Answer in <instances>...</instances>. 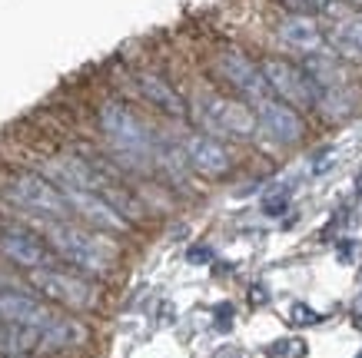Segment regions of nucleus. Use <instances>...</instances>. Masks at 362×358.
<instances>
[{"label":"nucleus","mask_w":362,"mask_h":358,"mask_svg":"<svg viewBox=\"0 0 362 358\" xmlns=\"http://www.w3.org/2000/svg\"><path fill=\"white\" fill-rule=\"evenodd\" d=\"M47 242L54 246L60 256H64L70 265L90 272V275H103L110 272L113 265V246L97 232H87V229H74L66 222H47L44 226Z\"/></svg>","instance_id":"obj_1"},{"label":"nucleus","mask_w":362,"mask_h":358,"mask_svg":"<svg viewBox=\"0 0 362 358\" xmlns=\"http://www.w3.org/2000/svg\"><path fill=\"white\" fill-rule=\"evenodd\" d=\"M100 126L107 133V140L113 143V150L123 153L127 160H133V163L150 160V153H153L150 130L136 119V113H133L130 107H123L117 100L103 103V107H100Z\"/></svg>","instance_id":"obj_2"},{"label":"nucleus","mask_w":362,"mask_h":358,"mask_svg":"<svg viewBox=\"0 0 362 358\" xmlns=\"http://www.w3.org/2000/svg\"><path fill=\"white\" fill-rule=\"evenodd\" d=\"M30 285L40 295H47L50 302L66 305V309H74V312H87L100 299L97 285L87 282L83 275H74V272H64V269H50V265L30 269Z\"/></svg>","instance_id":"obj_3"},{"label":"nucleus","mask_w":362,"mask_h":358,"mask_svg":"<svg viewBox=\"0 0 362 358\" xmlns=\"http://www.w3.org/2000/svg\"><path fill=\"white\" fill-rule=\"evenodd\" d=\"M4 196L17 203L21 209H30V213H40V216H66L70 206H66V196L60 193V186H54L50 179L37 173H17L11 183L4 186Z\"/></svg>","instance_id":"obj_4"},{"label":"nucleus","mask_w":362,"mask_h":358,"mask_svg":"<svg viewBox=\"0 0 362 358\" xmlns=\"http://www.w3.org/2000/svg\"><path fill=\"white\" fill-rule=\"evenodd\" d=\"M259 73H263L266 87L273 90L283 103H289L293 109H313L316 107L319 90H316V83L306 76V70L286 64V60H279V56H269V60H263Z\"/></svg>","instance_id":"obj_5"},{"label":"nucleus","mask_w":362,"mask_h":358,"mask_svg":"<svg viewBox=\"0 0 362 358\" xmlns=\"http://www.w3.org/2000/svg\"><path fill=\"white\" fill-rule=\"evenodd\" d=\"M199 119L209 130L236 136V140H246L256 133V113L246 103L230 97H203L199 100Z\"/></svg>","instance_id":"obj_6"},{"label":"nucleus","mask_w":362,"mask_h":358,"mask_svg":"<svg viewBox=\"0 0 362 358\" xmlns=\"http://www.w3.org/2000/svg\"><path fill=\"white\" fill-rule=\"evenodd\" d=\"M256 130H263L269 140L289 146V143L303 140V130H306V126H303L299 113L289 107V103L266 97L256 103Z\"/></svg>","instance_id":"obj_7"},{"label":"nucleus","mask_w":362,"mask_h":358,"mask_svg":"<svg viewBox=\"0 0 362 358\" xmlns=\"http://www.w3.org/2000/svg\"><path fill=\"white\" fill-rule=\"evenodd\" d=\"M54 318V309H47L40 299H33L27 292H13V289H0V322L44 332Z\"/></svg>","instance_id":"obj_8"},{"label":"nucleus","mask_w":362,"mask_h":358,"mask_svg":"<svg viewBox=\"0 0 362 358\" xmlns=\"http://www.w3.org/2000/svg\"><path fill=\"white\" fill-rule=\"evenodd\" d=\"M60 193L66 196V206L80 213L93 229H107V232H123L127 229V219L100 193H90V189H60Z\"/></svg>","instance_id":"obj_9"},{"label":"nucleus","mask_w":362,"mask_h":358,"mask_svg":"<svg viewBox=\"0 0 362 358\" xmlns=\"http://www.w3.org/2000/svg\"><path fill=\"white\" fill-rule=\"evenodd\" d=\"M216 66H220L223 80H226L230 87L240 90L243 97H250L252 103L266 100L269 87H266V80H263V73H259V66H252V60H246V56L236 54V50H226V54H220Z\"/></svg>","instance_id":"obj_10"},{"label":"nucleus","mask_w":362,"mask_h":358,"mask_svg":"<svg viewBox=\"0 0 362 358\" xmlns=\"http://www.w3.org/2000/svg\"><path fill=\"white\" fill-rule=\"evenodd\" d=\"M183 156H187V163L193 166L197 173L209 176V179L223 176V173H226V169L233 166L230 150H226L220 140H213V136H203V133H193V136L183 143Z\"/></svg>","instance_id":"obj_11"},{"label":"nucleus","mask_w":362,"mask_h":358,"mask_svg":"<svg viewBox=\"0 0 362 358\" xmlns=\"http://www.w3.org/2000/svg\"><path fill=\"white\" fill-rule=\"evenodd\" d=\"M0 256L21 269H40L47 265V246L37 236L23 232V229H4L0 232Z\"/></svg>","instance_id":"obj_12"},{"label":"nucleus","mask_w":362,"mask_h":358,"mask_svg":"<svg viewBox=\"0 0 362 358\" xmlns=\"http://www.w3.org/2000/svg\"><path fill=\"white\" fill-rule=\"evenodd\" d=\"M276 33H279V40H283L286 47L303 50V54H316L319 47H322V33H319L316 20H313V17H303V13L286 17Z\"/></svg>","instance_id":"obj_13"},{"label":"nucleus","mask_w":362,"mask_h":358,"mask_svg":"<svg viewBox=\"0 0 362 358\" xmlns=\"http://www.w3.org/2000/svg\"><path fill=\"white\" fill-rule=\"evenodd\" d=\"M136 83H140V93L153 107H160L163 113H170V117H187V103H183V97L176 93L170 83H166L163 76H156V73H140L136 76Z\"/></svg>","instance_id":"obj_14"},{"label":"nucleus","mask_w":362,"mask_h":358,"mask_svg":"<svg viewBox=\"0 0 362 358\" xmlns=\"http://www.w3.org/2000/svg\"><path fill=\"white\" fill-rule=\"evenodd\" d=\"M332 50L346 60H362V13H349L342 17L329 33Z\"/></svg>","instance_id":"obj_15"},{"label":"nucleus","mask_w":362,"mask_h":358,"mask_svg":"<svg viewBox=\"0 0 362 358\" xmlns=\"http://www.w3.org/2000/svg\"><path fill=\"white\" fill-rule=\"evenodd\" d=\"M306 76L316 83L319 93H322V90H342L346 87V70H342V64L336 60V56H322L319 50L316 54H309Z\"/></svg>","instance_id":"obj_16"},{"label":"nucleus","mask_w":362,"mask_h":358,"mask_svg":"<svg viewBox=\"0 0 362 358\" xmlns=\"http://www.w3.org/2000/svg\"><path fill=\"white\" fill-rule=\"evenodd\" d=\"M40 345V332L37 328H21V326H0V358H13V355H27Z\"/></svg>","instance_id":"obj_17"},{"label":"nucleus","mask_w":362,"mask_h":358,"mask_svg":"<svg viewBox=\"0 0 362 358\" xmlns=\"http://www.w3.org/2000/svg\"><path fill=\"white\" fill-rule=\"evenodd\" d=\"M293 13H303V17H313V13H326L332 11V0H283Z\"/></svg>","instance_id":"obj_18"},{"label":"nucleus","mask_w":362,"mask_h":358,"mask_svg":"<svg viewBox=\"0 0 362 358\" xmlns=\"http://www.w3.org/2000/svg\"><path fill=\"white\" fill-rule=\"evenodd\" d=\"M286 206H289V193H273V196H266V203H263V209H266V216H283L286 213Z\"/></svg>","instance_id":"obj_19"},{"label":"nucleus","mask_w":362,"mask_h":358,"mask_svg":"<svg viewBox=\"0 0 362 358\" xmlns=\"http://www.w3.org/2000/svg\"><path fill=\"white\" fill-rule=\"evenodd\" d=\"M289 318H293L296 326H316V322H319V315L313 312L309 305H303V302L293 305V312H289Z\"/></svg>","instance_id":"obj_20"},{"label":"nucleus","mask_w":362,"mask_h":358,"mask_svg":"<svg viewBox=\"0 0 362 358\" xmlns=\"http://www.w3.org/2000/svg\"><path fill=\"white\" fill-rule=\"evenodd\" d=\"M266 299H269V295H266V289L263 285H252L250 289V302H256V305H263Z\"/></svg>","instance_id":"obj_21"},{"label":"nucleus","mask_w":362,"mask_h":358,"mask_svg":"<svg viewBox=\"0 0 362 358\" xmlns=\"http://www.w3.org/2000/svg\"><path fill=\"white\" fill-rule=\"evenodd\" d=\"M209 259V249H193V262H206Z\"/></svg>","instance_id":"obj_22"},{"label":"nucleus","mask_w":362,"mask_h":358,"mask_svg":"<svg viewBox=\"0 0 362 358\" xmlns=\"http://www.w3.org/2000/svg\"><path fill=\"white\" fill-rule=\"evenodd\" d=\"M356 315H362V302H356Z\"/></svg>","instance_id":"obj_23"},{"label":"nucleus","mask_w":362,"mask_h":358,"mask_svg":"<svg viewBox=\"0 0 362 358\" xmlns=\"http://www.w3.org/2000/svg\"><path fill=\"white\" fill-rule=\"evenodd\" d=\"M356 189H359V193H362V179H359V183H356Z\"/></svg>","instance_id":"obj_24"},{"label":"nucleus","mask_w":362,"mask_h":358,"mask_svg":"<svg viewBox=\"0 0 362 358\" xmlns=\"http://www.w3.org/2000/svg\"><path fill=\"white\" fill-rule=\"evenodd\" d=\"M359 282H362V269H359Z\"/></svg>","instance_id":"obj_25"},{"label":"nucleus","mask_w":362,"mask_h":358,"mask_svg":"<svg viewBox=\"0 0 362 358\" xmlns=\"http://www.w3.org/2000/svg\"><path fill=\"white\" fill-rule=\"evenodd\" d=\"M356 358H362V352H359V355H356Z\"/></svg>","instance_id":"obj_26"},{"label":"nucleus","mask_w":362,"mask_h":358,"mask_svg":"<svg viewBox=\"0 0 362 358\" xmlns=\"http://www.w3.org/2000/svg\"><path fill=\"white\" fill-rule=\"evenodd\" d=\"M13 358H21V355H13Z\"/></svg>","instance_id":"obj_27"}]
</instances>
